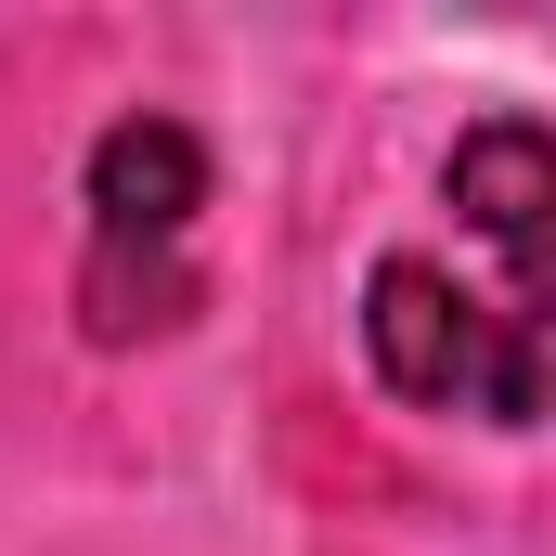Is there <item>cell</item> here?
I'll return each mask as SVG.
<instances>
[{
  "instance_id": "6da1fadb",
  "label": "cell",
  "mask_w": 556,
  "mask_h": 556,
  "mask_svg": "<svg viewBox=\"0 0 556 556\" xmlns=\"http://www.w3.org/2000/svg\"><path fill=\"white\" fill-rule=\"evenodd\" d=\"M363 337H376V376L427 402V415H492V427H531L544 402V350L518 311H479L453 273L427 260H376L363 285Z\"/></svg>"
},
{
  "instance_id": "7a4b0ae2",
  "label": "cell",
  "mask_w": 556,
  "mask_h": 556,
  "mask_svg": "<svg viewBox=\"0 0 556 556\" xmlns=\"http://www.w3.org/2000/svg\"><path fill=\"white\" fill-rule=\"evenodd\" d=\"M453 207H466V233L505 260V285H518V324L544 311V207H556V155L531 117H505V130H479L466 155H453Z\"/></svg>"
},
{
  "instance_id": "3957f363",
  "label": "cell",
  "mask_w": 556,
  "mask_h": 556,
  "mask_svg": "<svg viewBox=\"0 0 556 556\" xmlns=\"http://www.w3.org/2000/svg\"><path fill=\"white\" fill-rule=\"evenodd\" d=\"M207 207V155L181 117H117L91 142V220L104 247H181V220Z\"/></svg>"
},
{
  "instance_id": "277c9868",
  "label": "cell",
  "mask_w": 556,
  "mask_h": 556,
  "mask_svg": "<svg viewBox=\"0 0 556 556\" xmlns=\"http://www.w3.org/2000/svg\"><path fill=\"white\" fill-rule=\"evenodd\" d=\"M181 298H194V285H181V260H168V247H104V260H91V324H104V337L168 324Z\"/></svg>"
}]
</instances>
